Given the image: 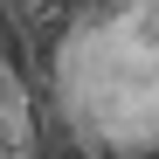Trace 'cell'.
Listing matches in <instances>:
<instances>
[{
  "label": "cell",
  "instance_id": "obj_1",
  "mask_svg": "<svg viewBox=\"0 0 159 159\" xmlns=\"http://www.w3.org/2000/svg\"><path fill=\"white\" fill-rule=\"evenodd\" d=\"M35 90L76 159H159V0H62Z\"/></svg>",
  "mask_w": 159,
  "mask_h": 159
},
{
  "label": "cell",
  "instance_id": "obj_2",
  "mask_svg": "<svg viewBox=\"0 0 159 159\" xmlns=\"http://www.w3.org/2000/svg\"><path fill=\"white\" fill-rule=\"evenodd\" d=\"M0 159H56V139H48V118H42V90H35V62L14 42L7 14H0Z\"/></svg>",
  "mask_w": 159,
  "mask_h": 159
}]
</instances>
